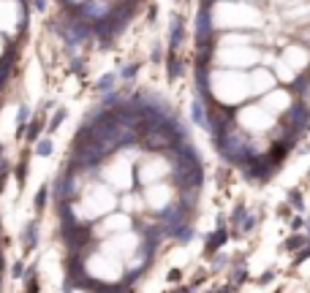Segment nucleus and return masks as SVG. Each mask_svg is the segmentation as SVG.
<instances>
[{
    "instance_id": "nucleus-1",
    "label": "nucleus",
    "mask_w": 310,
    "mask_h": 293,
    "mask_svg": "<svg viewBox=\"0 0 310 293\" xmlns=\"http://www.w3.org/2000/svg\"><path fill=\"white\" fill-rule=\"evenodd\" d=\"M215 144H218L221 155L226 157L228 163H248L250 157H253V150H250L248 139L242 136L240 130H234V128L223 130V136L215 139Z\"/></svg>"
},
{
    "instance_id": "nucleus-2",
    "label": "nucleus",
    "mask_w": 310,
    "mask_h": 293,
    "mask_svg": "<svg viewBox=\"0 0 310 293\" xmlns=\"http://www.w3.org/2000/svg\"><path fill=\"white\" fill-rule=\"evenodd\" d=\"M123 0H84L79 6V19L96 25V22H103L114 14V8L120 6Z\"/></svg>"
},
{
    "instance_id": "nucleus-3",
    "label": "nucleus",
    "mask_w": 310,
    "mask_h": 293,
    "mask_svg": "<svg viewBox=\"0 0 310 293\" xmlns=\"http://www.w3.org/2000/svg\"><path fill=\"white\" fill-rule=\"evenodd\" d=\"M142 144H145V150H150V152H161V150H172L174 144H177V139H174L169 130L155 128V130L142 133Z\"/></svg>"
},
{
    "instance_id": "nucleus-4",
    "label": "nucleus",
    "mask_w": 310,
    "mask_h": 293,
    "mask_svg": "<svg viewBox=\"0 0 310 293\" xmlns=\"http://www.w3.org/2000/svg\"><path fill=\"white\" fill-rule=\"evenodd\" d=\"M74 193H76V177H74V169H71L57 177L55 196H57V201H68V198H74Z\"/></svg>"
},
{
    "instance_id": "nucleus-5",
    "label": "nucleus",
    "mask_w": 310,
    "mask_h": 293,
    "mask_svg": "<svg viewBox=\"0 0 310 293\" xmlns=\"http://www.w3.org/2000/svg\"><path fill=\"white\" fill-rule=\"evenodd\" d=\"M185 217H188V204L182 201V204H174V206H169V209L161 215V223H166L169 225V236H172V231L177 228V225H182L185 223Z\"/></svg>"
},
{
    "instance_id": "nucleus-6",
    "label": "nucleus",
    "mask_w": 310,
    "mask_h": 293,
    "mask_svg": "<svg viewBox=\"0 0 310 293\" xmlns=\"http://www.w3.org/2000/svg\"><path fill=\"white\" fill-rule=\"evenodd\" d=\"M196 38H199V44L212 38V25H210V11H207V6H201L199 19H196Z\"/></svg>"
},
{
    "instance_id": "nucleus-7",
    "label": "nucleus",
    "mask_w": 310,
    "mask_h": 293,
    "mask_svg": "<svg viewBox=\"0 0 310 293\" xmlns=\"http://www.w3.org/2000/svg\"><path fill=\"white\" fill-rule=\"evenodd\" d=\"M191 117L193 123L201 125V128H210V117L204 114V106H201V101H191Z\"/></svg>"
},
{
    "instance_id": "nucleus-8",
    "label": "nucleus",
    "mask_w": 310,
    "mask_h": 293,
    "mask_svg": "<svg viewBox=\"0 0 310 293\" xmlns=\"http://www.w3.org/2000/svg\"><path fill=\"white\" fill-rule=\"evenodd\" d=\"M226 236H228V233L223 231V228H218V231H215L212 236L207 239V252H212V250H218V247H221L223 242H226Z\"/></svg>"
},
{
    "instance_id": "nucleus-9",
    "label": "nucleus",
    "mask_w": 310,
    "mask_h": 293,
    "mask_svg": "<svg viewBox=\"0 0 310 293\" xmlns=\"http://www.w3.org/2000/svg\"><path fill=\"white\" fill-rule=\"evenodd\" d=\"M172 236H177L179 242H193V236H196V233H193V228L188 223H182V225H177V228L172 231Z\"/></svg>"
},
{
    "instance_id": "nucleus-10",
    "label": "nucleus",
    "mask_w": 310,
    "mask_h": 293,
    "mask_svg": "<svg viewBox=\"0 0 310 293\" xmlns=\"http://www.w3.org/2000/svg\"><path fill=\"white\" fill-rule=\"evenodd\" d=\"M22 242H25L28 250H33V247H35V223H33V220L25 225V236H22Z\"/></svg>"
},
{
    "instance_id": "nucleus-11",
    "label": "nucleus",
    "mask_w": 310,
    "mask_h": 293,
    "mask_svg": "<svg viewBox=\"0 0 310 293\" xmlns=\"http://www.w3.org/2000/svg\"><path fill=\"white\" fill-rule=\"evenodd\" d=\"M28 117H30V109H28V106H19V117H16V133H19V136H25Z\"/></svg>"
},
{
    "instance_id": "nucleus-12",
    "label": "nucleus",
    "mask_w": 310,
    "mask_h": 293,
    "mask_svg": "<svg viewBox=\"0 0 310 293\" xmlns=\"http://www.w3.org/2000/svg\"><path fill=\"white\" fill-rule=\"evenodd\" d=\"M179 41H182V22L174 19V22H172V41H169V46L177 49V46H179Z\"/></svg>"
},
{
    "instance_id": "nucleus-13",
    "label": "nucleus",
    "mask_w": 310,
    "mask_h": 293,
    "mask_svg": "<svg viewBox=\"0 0 310 293\" xmlns=\"http://www.w3.org/2000/svg\"><path fill=\"white\" fill-rule=\"evenodd\" d=\"M114 79H117L114 74H106V76H101V82H98V90H101V93H109V90L114 87Z\"/></svg>"
},
{
    "instance_id": "nucleus-14",
    "label": "nucleus",
    "mask_w": 310,
    "mask_h": 293,
    "mask_svg": "<svg viewBox=\"0 0 310 293\" xmlns=\"http://www.w3.org/2000/svg\"><path fill=\"white\" fill-rule=\"evenodd\" d=\"M182 201H185L188 206H193L196 201H199V187H185V193H182Z\"/></svg>"
},
{
    "instance_id": "nucleus-15",
    "label": "nucleus",
    "mask_w": 310,
    "mask_h": 293,
    "mask_svg": "<svg viewBox=\"0 0 310 293\" xmlns=\"http://www.w3.org/2000/svg\"><path fill=\"white\" fill-rule=\"evenodd\" d=\"M52 147H55V144L49 141V139H44V141H38V147H35V152H38V155H41V157H49V155H52Z\"/></svg>"
},
{
    "instance_id": "nucleus-16",
    "label": "nucleus",
    "mask_w": 310,
    "mask_h": 293,
    "mask_svg": "<svg viewBox=\"0 0 310 293\" xmlns=\"http://www.w3.org/2000/svg\"><path fill=\"white\" fill-rule=\"evenodd\" d=\"M179 74H182V65H179V60H177V57H169V76H172V79H177Z\"/></svg>"
},
{
    "instance_id": "nucleus-17",
    "label": "nucleus",
    "mask_w": 310,
    "mask_h": 293,
    "mask_svg": "<svg viewBox=\"0 0 310 293\" xmlns=\"http://www.w3.org/2000/svg\"><path fill=\"white\" fill-rule=\"evenodd\" d=\"M63 120H65V109H60L55 117H52V125H49V130H57V128H60Z\"/></svg>"
},
{
    "instance_id": "nucleus-18",
    "label": "nucleus",
    "mask_w": 310,
    "mask_h": 293,
    "mask_svg": "<svg viewBox=\"0 0 310 293\" xmlns=\"http://www.w3.org/2000/svg\"><path fill=\"white\" fill-rule=\"evenodd\" d=\"M49 187H44V190H38V196H35V209H44V204H47V196H49Z\"/></svg>"
},
{
    "instance_id": "nucleus-19",
    "label": "nucleus",
    "mask_w": 310,
    "mask_h": 293,
    "mask_svg": "<svg viewBox=\"0 0 310 293\" xmlns=\"http://www.w3.org/2000/svg\"><path fill=\"white\" fill-rule=\"evenodd\" d=\"M38 130H41V123H38V120H35V123H30V130H28V139H30V141H35V139H38Z\"/></svg>"
},
{
    "instance_id": "nucleus-20",
    "label": "nucleus",
    "mask_w": 310,
    "mask_h": 293,
    "mask_svg": "<svg viewBox=\"0 0 310 293\" xmlns=\"http://www.w3.org/2000/svg\"><path fill=\"white\" fill-rule=\"evenodd\" d=\"M136 71H139V65L133 62V65H128V68L120 71V76H123V79H133V76H136Z\"/></svg>"
},
{
    "instance_id": "nucleus-21",
    "label": "nucleus",
    "mask_w": 310,
    "mask_h": 293,
    "mask_svg": "<svg viewBox=\"0 0 310 293\" xmlns=\"http://www.w3.org/2000/svg\"><path fill=\"white\" fill-rule=\"evenodd\" d=\"M8 171V163H6V155H3V147H0V174Z\"/></svg>"
},
{
    "instance_id": "nucleus-22",
    "label": "nucleus",
    "mask_w": 310,
    "mask_h": 293,
    "mask_svg": "<svg viewBox=\"0 0 310 293\" xmlns=\"http://www.w3.org/2000/svg\"><path fill=\"white\" fill-rule=\"evenodd\" d=\"M289 201H291L294 206H302V198L296 196V193H289Z\"/></svg>"
},
{
    "instance_id": "nucleus-23",
    "label": "nucleus",
    "mask_w": 310,
    "mask_h": 293,
    "mask_svg": "<svg viewBox=\"0 0 310 293\" xmlns=\"http://www.w3.org/2000/svg\"><path fill=\"white\" fill-rule=\"evenodd\" d=\"M299 245H302V239H299V236H294V239H289V242H286V247H299Z\"/></svg>"
},
{
    "instance_id": "nucleus-24",
    "label": "nucleus",
    "mask_w": 310,
    "mask_h": 293,
    "mask_svg": "<svg viewBox=\"0 0 310 293\" xmlns=\"http://www.w3.org/2000/svg\"><path fill=\"white\" fill-rule=\"evenodd\" d=\"M33 6L38 8V11H44V8H47V0H33Z\"/></svg>"
},
{
    "instance_id": "nucleus-25",
    "label": "nucleus",
    "mask_w": 310,
    "mask_h": 293,
    "mask_svg": "<svg viewBox=\"0 0 310 293\" xmlns=\"http://www.w3.org/2000/svg\"><path fill=\"white\" fill-rule=\"evenodd\" d=\"M14 277H22V263H14Z\"/></svg>"
}]
</instances>
